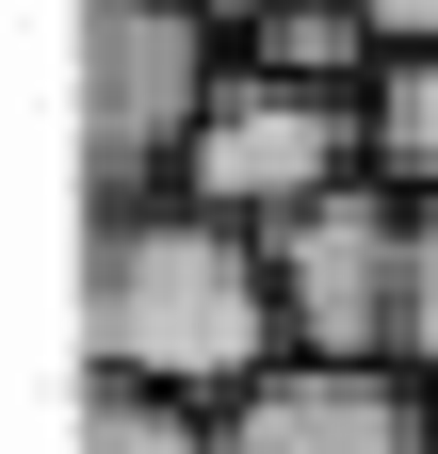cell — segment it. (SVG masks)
Returning <instances> with one entry per match:
<instances>
[{
    "label": "cell",
    "mask_w": 438,
    "mask_h": 454,
    "mask_svg": "<svg viewBox=\"0 0 438 454\" xmlns=\"http://www.w3.org/2000/svg\"><path fill=\"white\" fill-rule=\"evenodd\" d=\"M82 325H98V373L195 389V406H244L260 373H293L277 244H260V227H228L211 195H98Z\"/></svg>",
    "instance_id": "cell-1"
},
{
    "label": "cell",
    "mask_w": 438,
    "mask_h": 454,
    "mask_svg": "<svg viewBox=\"0 0 438 454\" xmlns=\"http://www.w3.org/2000/svg\"><path fill=\"white\" fill-rule=\"evenodd\" d=\"M228 66H244V33L211 0H82V179L98 195H179Z\"/></svg>",
    "instance_id": "cell-2"
},
{
    "label": "cell",
    "mask_w": 438,
    "mask_h": 454,
    "mask_svg": "<svg viewBox=\"0 0 438 454\" xmlns=\"http://www.w3.org/2000/svg\"><path fill=\"white\" fill-rule=\"evenodd\" d=\"M341 179H373V114L325 82H277V66H228V98H211V130L179 162V195H211L228 227H293Z\"/></svg>",
    "instance_id": "cell-3"
},
{
    "label": "cell",
    "mask_w": 438,
    "mask_h": 454,
    "mask_svg": "<svg viewBox=\"0 0 438 454\" xmlns=\"http://www.w3.org/2000/svg\"><path fill=\"white\" fill-rule=\"evenodd\" d=\"M277 244V309H293V357H341V373H406V179H341L325 211L260 227Z\"/></svg>",
    "instance_id": "cell-4"
},
{
    "label": "cell",
    "mask_w": 438,
    "mask_h": 454,
    "mask_svg": "<svg viewBox=\"0 0 438 454\" xmlns=\"http://www.w3.org/2000/svg\"><path fill=\"white\" fill-rule=\"evenodd\" d=\"M211 454H438V389L422 373H341V357H293L260 373Z\"/></svg>",
    "instance_id": "cell-5"
},
{
    "label": "cell",
    "mask_w": 438,
    "mask_h": 454,
    "mask_svg": "<svg viewBox=\"0 0 438 454\" xmlns=\"http://www.w3.org/2000/svg\"><path fill=\"white\" fill-rule=\"evenodd\" d=\"M244 66H277V82H325V98H373L390 33H373V0H277V17H244Z\"/></svg>",
    "instance_id": "cell-6"
},
{
    "label": "cell",
    "mask_w": 438,
    "mask_h": 454,
    "mask_svg": "<svg viewBox=\"0 0 438 454\" xmlns=\"http://www.w3.org/2000/svg\"><path fill=\"white\" fill-rule=\"evenodd\" d=\"M228 406L195 389H146V373H82V454H211Z\"/></svg>",
    "instance_id": "cell-7"
},
{
    "label": "cell",
    "mask_w": 438,
    "mask_h": 454,
    "mask_svg": "<svg viewBox=\"0 0 438 454\" xmlns=\"http://www.w3.org/2000/svg\"><path fill=\"white\" fill-rule=\"evenodd\" d=\"M357 114H373V179H406V195H438V49H390Z\"/></svg>",
    "instance_id": "cell-8"
},
{
    "label": "cell",
    "mask_w": 438,
    "mask_h": 454,
    "mask_svg": "<svg viewBox=\"0 0 438 454\" xmlns=\"http://www.w3.org/2000/svg\"><path fill=\"white\" fill-rule=\"evenodd\" d=\"M406 373L438 389V195H406Z\"/></svg>",
    "instance_id": "cell-9"
},
{
    "label": "cell",
    "mask_w": 438,
    "mask_h": 454,
    "mask_svg": "<svg viewBox=\"0 0 438 454\" xmlns=\"http://www.w3.org/2000/svg\"><path fill=\"white\" fill-rule=\"evenodd\" d=\"M373 33H390V49H438V0H373Z\"/></svg>",
    "instance_id": "cell-10"
},
{
    "label": "cell",
    "mask_w": 438,
    "mask_h": 454,
    "mask_svg": "<svg viewBox=\"0 0 438 454\" xmlns=\"http://www.w3.org/2000/svg\"><path fill=\"white\" fill-rule=\"evenodd\" d=\"M211 17H228V33H244V17H277V0H211Z\"/></svg>",
    "instance_id": "cell-11"
}]
</instances>
